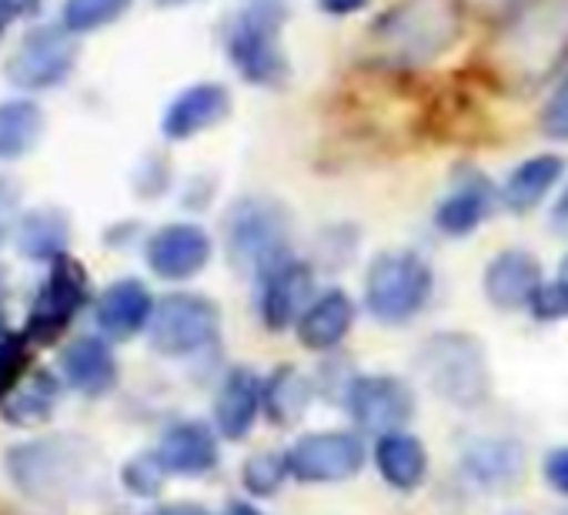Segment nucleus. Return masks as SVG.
<instances>
[{"label":"nucleus","instance_id":"38","mask_svg":"<svg viewBox=\"0 0 568 515\" xmlns=\"http://www.w3.org/2000/svg\"><path fill=\"white\" fill-rule=\"evenodd\" d=\"M148 515H211V512L201 508V505H194V502H174V505H158Z\"/></svg>","mask_w":568,"mask_h":515},{"label":"nucleus","instance_id":"14","mask_svg":"<svg viewBox=\"0 0 568 515\" xmlns=\"http://www.w3.org/2000/svg\"><path fill=\"white\" fill-rule=\"evenodd\" d=\"M315 302V275L298 258H288L261 279V322L271 332L298 325L305 309Z\"/></svg>","mask_w":568,"mask_h":515},{"label":"nucleus","instance_id":"9","mask_svg":"<svg viewBox=\"0 0 568 515\" xmlns=\"http://www.w3.org/2000/svg\"><path fill=\"white\" fill-rule=\"evenodd\" d=\"M8 468L18 488L28 492L31 498H61L64 492L74 488V482L84 472L74 448L58 438L31 442L8 452Z\"/></svg>","mask_w":568,"mask_h":515},{"label":"nucleus","instance_id":"11","mask_svg":"<svg viewBox=\"0 0 568 515\" xmlns=\"http://www.w3.org/2000/svg\"><path fill=\"white\" fill-rule=\"evenodd\" d=\"M365 465V445L352 432H312L288 448V468L298 482H342Z\"/></svg>","mask_w":568,"mask_h":515},{"label":"nucleus","instance_id":"18","mask_svg":"<svg viewBox=\"0 0 568 515\" xmlns=\"http://www.w3.org/2000/svg\"><path fill=\"white\" fill-rule=\"evenodd\" d=\"M154 458L171 475H204L217 465L221 455H217V438L207 425L178 422L161 435Z\"/></svg>","mask_w":568,"mask_h":515},{"label":"nucleus","instance_id":"1","mask_svg":"<svg viewBox=\"0 0 568 515\" xmlns=\"http://www.w3.org/2000/svg\"><path fill=\"white\" fill-rule=\"evenodd\" d=\"M284 18V0H254L227 28V58L247 84L277 88L288 78V58L281 48Z\"/></svg>","mask_w":568,"mask_h":515},{"label":"nucleus","instance_id":"3","mask_svg":"<svg viewBox=\"0 0 568 515\" xmlns=\"http://www.w3.org/2000/svg\"><path fill=\"white\" fill-rule=\"evenodd\" d=\"M435 292V272L415 251H385L368 265L365 305L385 325L412 322Z\"/></svg>","mask_w":568,"mask_h":515},{"label":"nucleus","instance_id":"10","mask_svg":"<svg viewBox=\"0 0 568 515\" xmlns=\"http://www.w3.org/2000/svg\"><path fill=\"white\" fill-rule=\"evenodd\" d=\"M385 34L412 58H432L445 51L458 34V14L452 0H408L385 21Z\"/></svg>","mask_w":568,"mask_h":515},{"label":"nucleus","instance_id":"21","mask_svg":"<svg viewBox=\"0 0 568 515\" xmlns=\"http://www.w3.org/2000/svg\"><path fill=\"white\" fill-rule=\"evenodd\" d=\"M261 388L264 385L251 368H234L221 382V392L214 398V425L224 438L241 442L254 428V418L261 412Z\"/></svg>","mask_w":568,"mask_h":515},{"label":"nucleus","instance_id":"44","mask_svg":"<svg viewBox=\"0 0 568 515\" xmlns=\"http://www.w3.org/2000/svg\"><path fill=\"white\" fill-rule=\"evenodd\" d=\"M558 279H561V282L568 285V254L561 258V265H558Z\"/></svg>","mask_w":568,"mask_h":515},{"label":"nucleus","instance_id":"35","mask_svg":"<svg viewBox=\"0 0 568 515\" xmlns=\"http://www.w3.org/2000/svg\"><path fill=\"white\" fill-rule=\"evenodd\" d=\"M545 478L555 492L568 495V448H555L545 458Z\"/></svg>","mask_w":568,"mask_h":515},{"label":"nucleus","instance_id":"41","mask_svg":"<svg viewBox=\"0 0 568 515\" xmlns=\"http://www.w3.org/2000/svg\"><path fill=\"white\" fill-rule=\"evenodd\" d=\"M8 234V201H0V241Z\"/></svg>","mask_w":568,"mask_h":515},{"label":"nucleus","instance_id":"40","mask_svg":"<svg viewBox=\"0 0 568 515\" xmlns=\"http://www.w3.org/2000/svg\"><path fill=\"white\" fill-rule=\"evenodd\" d=\"M224 515H261L254 505H247V502H231L227 508H224Z\"/></svg>","mask_w":568,"mask_h":515},{"label":"nucleus","instance_id":"6","mask_svg":"<svg viewBox=\"0 0 568 515\" xmlns=\"http://www.w3.org/2000/svg\"><path fill=\"white\" fill-rule=\"evenodd\" d=\"M422 372L428 385L455 405H478L488 395L485 352L468 335H435L422 349Z\"/></svg>","mask_w":568,"mask_h":515},{"label":"nucleus","instance_id":"13","mask_svg":"<svg viewBox=\"0 0 568 515\" xmlns=\"http://www.w3.org/2000/svg\"><path fill=\"white\" fill-rule=\"evenodd\" d=\"M415 392L395 375H358L348 385V412L362 428L395 432L415 415Z\"/></svg>","mask_w":568,"mask_h":515},{"label":"nucleus","instance_id":"31","mask_svg":"<svg viewBox=\"0 0 568 515\" xmlns=\"http://www.w3.org/2000/svg\"><path fill=\"white\" fill-rule=\"evenodd\" d=\"M284 475H292L288 455H277V452H257L241 468V482L251 495H271L284 482Z\"/></svg>","mask_w":568,"mask_h":515},{"label":"nucleus","instance_id":"36","mask_svg":"<svg viewBox=\"0 0 568 515\" xmlns=\"http://www.w3.org/2000/svg\"><path fill=\"white\" fill-rule=\"evenodd\" d=\"M41 0H0V34H4L14 21L38 14Z\"/></svg>","mask_w":568,"mask_h":515},{"label":"nucleus","instance_id":"30","mask_svg":"<svg viewBox=\"0 0 568 515\" xmlns=\"http://www.w3.org/2000/svg\"><path fill=\"white\" fill-rule=\"evenodd\" d=\"M31 365V339L24 332H11L0 325V405L28 378Z\"/></svg>","mask_w":568,"mask_h":515},{"label":"nucleus","instance_id":"28","mask_svg":"<svg viewBox=\"0 0 568 515\" xmlns=\"http://www.w3.org/2000/svg\"><path fill=\"white\" fill-rule=\"evenodd\" d=\"M54 402H58V382L48 372H34L4 398L0 408H4L8 422L14 425H34L51 415Z\"/></svg>","mask_w":568,"mask_h":515},{"label":"nucleus","instance_id":"5","mask_svg":"<svg viewBox=\"0 0 568 515\" xmlns=\"http://www.w3.org/2000/svg\"><path fill=\"white\" fill-rule=\"evenodd\" d=\"M221 332V312L211 299L194 292H171L154 302V315L148 322L151 349L168 359H184L204 352Z\"/></svg>","mask_w":568,"mask_h":515},{"label":"nucleus","instance_id":"26","mask_svg":"<svg viewBox=\"0 0 568 515\" xmlns=\"http://www.w3.org/2000/svg\"><path fill=\"white\" fill-rule=\"evenodd\" d=\"M44 138V111L31 98L0 101V161H18Z\"/></svg>","mask_w":568,"mask_h":515},{"label":"nucleus","instance_id":"15","mask_svg":"<svg viewBox=\"0 0 568 515\" xmlns=\"http://www.w3.org/2000/svg\"><path fill=\"white\" fill-rule=\"evenodd\" d=\"M227 114H231V91L217 81H201L171 98V104L161 114V134L168 141H191L224 124Z\"/></svg>","mask_w":568,"mask_h":515},{"label":"nucleus","instance_id":"12","mask_svg":"<svg viewBox=\"0 0 568 515\" xmlns=\"http://www.w3.org/2000/svg\"><path fill=\"white\" fill-rule=\"evenodd\" d=\"M214 254V241L201 224L191 221H174L158 228L148 238L144 258H148V269L164 279V282H191L197 279Z\"/></svg>","mask_w":568,"mask_h":515},{"label":"nucleus","instance_id":"33","mask_svg":"<svg viewBox=\"0 0 568 515\" xmlns=\"http://www.w3.org/2000/svg\"><path fill=\"white\" fill-rule=\"evenodd\" d=\"M535 319L541 322H555V319H568V285L561 279L545 282L535 295V302L528 305Z\"/></svg>","mask_w":568,"mask_h":515},{"label":"nucleus","instance_id":"23","mask_svg":"<svg viewBox=\"0 0 568 515\" xmlns=\"http://www.w3.org/2000/svg\"><path fill=\"white\" fill-rule=\"evenodd\" d=\"M491 208H495V188L481 174L458 178L452 194L438 204L435 224L452 238H465L491 214Z\"/></svg>","mask_w":568,"mask_h":515},{"label":"nucleus","instance_id":"39","mask_svg":"<svg viewBox=\"0 0 568 515\" xmlns=\"http://www.w3.org/2000/svg\"><path fill=\"white\" fill-rule=\"evenodd\" d=\"M551 228H555L558 234H568V188L561 191V198H558L555 208H551Z\"/></svg>","mask_w":568,"mask_h":515},{"label":"nucleus","instance_id":"34","mask_svg":"<svg viewBox=\"0 0 568 515\" xmlns=\"http://www.w3.org/2000/svg\"><path fill=\"white\" fill-rule=\"evenodd\" d=\"M164 475H168V472L161 468V462H158L154 455H141V458H134V462L124 468V482H128V488L138 492V495H154V492L161 488Z\"/></svg>","mask_w":568,"mask_h":515},{"label":"nucleus","instance_id":"7","mask_svg":"<svg viewBox=\"0 0 568 515\" xmlns=\"http://www.w3.org/2000/svg\"><path fill=\"white\" fill-rule=\"evenodd\" d=\"M84 305H88V272L71 254H61L58 262H51V272L31 302L24 335L31 339V345H54L71 329V322Z\"/></svg>","mask_w":568,"mask_h":515},{"label":"nucleus","instance_id":"25","mask_svg":"<svg viewBox=\"0 0 568 515\" xmlns=\"http://www.w3.org/2000/svg\"><path fill=\"white\" fill-rule=\"evenodd\" d=\"M71 224L58 208H34L18 224V248L31 262H58L68 254Z\"/></svg>","mask_w":568,"mask_h":515},{"label":"nucleus","instance_id":"29","mask_svg":"<svg viewBox=\"0 0 568 515\" xmlns=\"http://www.w3.org/2000/svg\"><path fill=\"white\" fill-rule=\"evenodd\" d=\"M131 8V0H64L61 4V24L81 38V34H94L114 21H121Z\"/></svg>","mask_w":568,"mask_h":515},{"label":"nucleus","instance_id":"42","mask_svg":"<svg viewBox=\"0 0 568 515\" xmlns=\"http://www.w3.org/2000/svg\"><path fill=\"white\" fill-rule=\"evenodd\" d=\"M161 8H184V4H194V0H158Z\"/></svg>","mask_w":568,"mask_h":515},{"label":"nucleus","instance_id":"32","mask_svg":"<svg viewBox=\"0 0 568 515\" xmlns=\"http://www.w3.org/2000/svg\"><path fill=\"white\" fill-rule=\"evenodd\" d=\"M541 134L551 141H568V71L541 108Z\"/></svg>","mask_w":568,"mask_h":515},{"label":"nucleus","instance_id":"20","mask_svg":"<svg viewBox=\"0 0 568 515\" xmlns=\"http://www.w3.org/2000/svg\"><path fill=\"white\" fill-rule=\"evenodd\" d=\"M352 325H355V302L345 292L332 289L325 295H315V302L298 319L295 332H298V342L305 349L332 352V349H338L345 342Z\"/></svg>","mask_w":568,"mask_h":515},{"label":"nucleus","instance_id":"24","mask_svg":"<svg viewBox=\"0 0 568 515\" xmlns=\"http://www.w3.org/2000/svg\"><path fill=\"white\" fill-rule=\"evenodd\" d=\"M375 465L382 472V478L392 485V488H402V492H412L425 482V472H428V455H425V445L422 438L395 428V432H385L378 435V445H375Z\"/></svg>","mask_w":568,"mask_h":515},{"label":"nucleus","instance_id":"22","mask_svg":"<svg viewBox=\"0 0 568 515\" xmlns=\"http://www.w3.org/2000/svg\"><path fill=\"white\" fill-rule=\"evenodd\" d=\"M565 178V158L558 154H535V158H525L518 168H511V174L505 178L501 184V204L508 211H531L538 208L551 188Z\"/></svg>","mask_w":568,"mask_h":515},{"label":"nucleus","instance_id":"4","mask_svg":"<svg viewBox=\"0 0 568 515\" xmlns=\"http://www.w3.org/2000/svg\"><path fill=\"white\" fill-rule=\"evenodd\" d=\"M78 58L81 44L64 24H38L21 38V44L8 58L4 78L24 94L51 91L74 74Z\"/></svg>","mask_w":568,"mask_h":515},{"label":"nucleus","instance_id":"27","mask_svg":"<svg viewBox=\"0 0 568 515\" xmlns=\"http://www.w3.org/2000/svg\"><path fill=\"white\" fill-rule=\"evenodd\" d=\"M312 392H315L312 382L298 368L281 365L261 388V408L267 412L274 425H292L308 412Z\"/></svg>","mask_w":568,"mask_h":515},{"label":"nucleus","instance_id":"16","mask_svg":"<svg viewBox=\"0 0 568 515\" xmlns=\"http://www.w3.org/2000/svg\"><path fill=\"white\" fill-rule=\"evenodd\" d=\"M541 285H545L541 265L528 251H518V248L495 254L491 265L485 269V295L495 309H505V312L528 309Z\"/></svg>","mask_w":568,"mask_h":515},{"label":"nucleus","instance_id":"2","mask_svg":"<svg viewBox=\"0 0 568 515\" xmlns=\"http://www.w3.org/2000/svg\"><path fill=\"white\" fill-rule=\"evenodd\" d=\"M224 248L231 265L244 275L264 279L288 262V214L274 201H241L224 221Z\"/></svg>","mask_w":568,"mask_h":515},{"label":"nucleus","instance_id":"8","mask_svg":"<svg viewBox=\"0 0 568 515\" xmlns=\"http://www.w3.org/2000/svg\"><path fill=\"white\" fill-rule=\"evenodd\" d=\"M511 54H518L528 74H545L568 48V0H531L508 34Z\"/></svg>","mask_w":568,"mask_h":515},{"label":"nucleus","instance_id":"43","mask_svg":"<svg viewBox=\"0 0 568 515\" xmlns=\"http://www.w3.org/2000/svg\"><path fill=\"white\" fill-rule=\"evenodd\" d=\"M4 272H0V319H4ZM0 325H4V322H0Z\"/></svg>","mask_w":568,"mask_h":515},{"label":"nucleus","instance_id":"17","mask_svg":"<svg viewBox=\"0 0 568 515\" xmlns=\"http://www.w3.org/2000/svg\"><path fill=\"white\" fill-rule=\"evenodd\" d=\"M151 315H154V299H151L148 285L138 279H121V282L108 285L94 305L98 329L114 342L134 339L141 329H148Z\"/></svg>","mask_w":568,"mask_h":515},{"label":"nucleus","instance_id":"37","mask_svg":"<svg viewBox=\"0 0 568 515\" xmlns=\"http://www.w3.org/2000/svg\"><path fill=\"white\" fill-rule=\"evenodd\" d=\"M372 4V0H318V11L332 14V18H348V14H358Z\"/></svg>","mask_w":568,"mask_h":515},{"label":"nucleus","instance_id":"19","mask_svg":"<svg viewBox=\"0 0 568 515\" xmlns=\"http://www.w3.org/2000/svg\"><path fill=\"white\" fill-rule=\"evenodd\" d=\"M61 375L81 395H104L118 382V359L104 339L84 335L61 352Z\"/></svg>","mask_w":568,"mask_h":515}]
</instances>
